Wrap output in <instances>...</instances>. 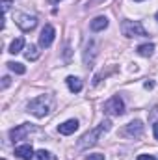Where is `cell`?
<instances>
[{"label":"cell","instance_id":"cell-20","mask_svg":"<svg viewBox=\"0 0 158 160\" xmlns=\"http://www.w3.org/2000/svg\"><path fill=\"white\" fill-rule=\"evenodd\" d=\"M9 8H11V0H2V11L6 13Z\"/></svg>","mask_w":158,"mask_h":160},{"label":"cell","instance_id":"cell-26","mask_svg":"<svg viewBox=\"0 0 158 160\" xmlns=\"http://www.w3.org/2000/svg\"><path fill=\"white\" fill-rule=\"evenodd\" d=\"M156 21H158V13H156Z\"/></svg>","mask_w":158,"mask_h":160},{"label":"cell","instance_id":"cell-13","mask_svg":"<svg viewBox=\"0 0 158 160\" xmlns=\"http://www.w3.org/2000/svg\"><path fill=\"white\" fill-rule=\"evenodd\" d=\"M67 86H69V89L73 91V93H80L82 91V88H84V84H82V80L78 77H67Z\"/></svg>","mask_w":158,"mask_h":160},{"label":"cell","instance_id":"cell-24","mask_svg":"<svg viewBox=\"0 0 158 160\" xmlns=\"http://www.w3.org/2000/svg\"><path fill=\"white\" fill-rule=\"evenodd\" d=\"M153 86H155V84H153V82H151V80H149V82H145V88H147V89H151V88H153Z\"/></svg>","mask_w":158,"mask_h":160},{"label":"cell","instance_id":"cell-15","mask_svg":"<svg viewBox=\"0 0 158 160\" xmlns=\"http://www.w3.org/2000/svg\"><path fill=\"white\" fill-rule=\"evenodd\" d=\"M24 56H26V60H30V62H36V60L39 58V50H37V47H36V45H30V47L26 48Z\"/></svg>","mask_w":158,"mask_h":160},{"label":"cell","instance_id":"cell-14","mask_svg":"<svg viewBox=\"0 0 158 160\" xmlns=\"http://www.w3.org/2000/svg\"><path fill=\"white\" fill-rule=\"evenodd\" d=\"M153 52H155V45H153V43H145V45H140V47H138V54L143 56V58L153 56Z\"/></svg>","mask_w":158,"mask_h":160},{"label":"cell","instance_id":"cell-16","mask_svg":"<svg viewBox=\"0 0 158 160\" xmlns=\"http://www.w3.org/2000/svg\"><path fill=\"white\" fill-rule=\"evenodd\" d=\"M22 47H24V39H22V38H17V39L9 45V52H11V54H19V52L22 50Z\"/></svg>","mask_w":158,"mask_h":160},{"label":"cell","instance_id":"cell-7","mask_svg":"<svg viewBox=\"0 0 158 160\" xmlns=\"http://www.w3.org/2000/svg\"><path fill=\"white\" fill-rule=\"evenodd\" d=\"M54 38H56L54 26H52V24H45L43 30H41V34H39V45L43 48H48V47L54 43Z\"/></svg>","mask_w":158,"mask_h":160},{"label":"cell","instance_id":"cell-25","mask_svg":"<svg viewBox=\"0 0 158 160\" xmlns=\"http://www.w3.org/2000/svg\"><path fill=\"white\" fill-rule=\"evenodd\" d=\"M134 2H143V0H134Z\"/></svg>","mask_w":158,"mask_h":160},{"label":"cell","instance_id":"cell-8","mask_svg":"<svg viewBox=\"0 0 158 160\" xmlns=\"http://www.w3.org/2000/svg\"><path fill=\"white\" fill-rule=\"evenodd\" d=\"M143 134V123L141 121H130L128 125H125V128H123V136H126V138H140Z\"/></svg>","mask_w":158,"mask_h":160},{"label":"cell","instance_id":"cell-5","mask_svg":"<svg viewBox=\"0 0 158 160\" xmlns=\"http://www.w3.org/2000/svg\"><path fill=\"white\" fill-rule=\"evenodd\" d=\"M15 22H17V26H19L22 32H32V30L37 26V17L26 15V13H19V15L15 17Z\"/></svg>","mask_w":158,"mask_h":160},{"label":"cell","instance_id":"cell-2","mask_svg":"<svg viewBox=\"0 0 158 160\" xmlns=\"http://www.w3.org/2000/svg\"><path fill=\"white\" fill-rule=\"evenodd\" d=\"M52 106H54V97L45 93V95H39L28 102V112L34 114L36 118H45V116H48Z\"/></svg>","mask_w":158,"mask_h":160},{"label":"cell","instance_id":"cell-17","mask_svg":"<svg viewBox=\"0 0 158 160\" xmlns=\"http://www.w3.org/2000/svg\"><path fill=\"white\" fill-rule=\"evenodd\" d=\"M6 65L9 67V71H13V73H17V75H24V73H26V67H24L22 63H17V62H7Z\"/></svg>","mask_w":158,"mask_h":160},{"label":"cell","instance_id":"cell-28","mask_svg":"<svg viewBox=\"0 0 158 160\" xmlns=\"http://www.w3.org/2000/svg\"><path fill=\"white\" fill-rule=\"evenodd\" d=\"M2 160H6V158H2Z\"/></svg>","mask_w":158,"mask_h":160},{"label":"cell","instance_id":"cell-3","mask_svg":"<svg viewBox=\"0 0 158 160\" xmlns=\"http://www.w3.org/2000/svg\"><path fill=\"white\" fill-rule=\"evenodd\" d=\"M121 30H123L125 38H147L149 36L140 21H123L121 22Z\"/></svg>","mask_w":158,"mask_h":160},{"label":"cell","instance_id":"cell-9","mask_svg":"<svg viewBox=\"0 0 158 160\" xmlns=\"http://www.w3.org/2000/svg\"><path fill=\"white\" fill-rule=\"evenodd\" d=\"M95 56H97V43L93 39H89L86 43V48H84V65L91 67L93 62H95Z\"/></svg>","mask_w":158,"mask_h":160},{"label":"cell","instance_id":"cell-1","mask_svg":"<svg viewBox=\"0 0 158 160\" xmlns=\"http://www.w3.org/2000/svg\"><path fill=\"white\" fill-rule=\"evenodd\" d=\"M112 128V121L110 119H104L101 125H97L95 128H91V130H87L82 138L78 140V147L80 151H86V149H89V147H93L97 142H99V138L102 136V134H106L108 130Z\"/></svg>","mask_w":158,"mask_h":160},{"label":"cell","instance_id":"cell-27","mask_svg":"<svg viewBox=\"0 0 158 160\" xmlns=\"http://www.w3.org/2000/svg\"><path fill=\"white\" fill-rule=\"evenodd\" d=\"M56 2H60V0H56Z\"/></svg>","mask_w":158,"mask_h":160},{"label":"cell","instance_id":"cell-22","mask_svg":"<svg viewBox=\"0 0 158 160\" xmlns=\"http://www.w3.org/2000/svg\"><path fill=\"white\" fill-rule=\"evenodd\" d=\"M138 160H156V158H155L153 155H140V157H138Z\"/></svg>","mask_w":158,"mask_h":160},{"label":"cell","instance_id":"cell-23","mask_svg":"<svg viewBox=\"0 0 158 160\" xmlns=\"http://www.w3.org/2000/svg\"><path fill=\"white\" fill-rule=\"evenodd\" d=\"M153 132H155V138L158 140V123H155V125H153Z\"/></svg>","mask_w":158,"mask_h":160},{"label":"cell","instance_id":"cell-18","mask_svg":"<svg viewBox=\"0 0 158 160\" xmlns=\"http://www.w3.org/2000/svg\"><path fill=\"white\" fill-rule=\"evenodd\" d=\"M34 160H56V158H54V155H52V153H48V151L41 149V151H37V153H36Z\"/></svg>","mask_w":158,"mask_h":160},{"label":"cell","instance_id":"cell-10","mask_svg":"<svg viewBox=\"0 0 158 160\" xmlns=\"http://www.w3.org/2000/svg\"><path fill=\"white\" fill-rule=\"evenodd\" d=\"M15 157H19L21 160H32L36 157V153H34V149H32V145H19V147H15Z\"/></svg>","mask_w":158,"mask_h":160},{"label":"cell","instance_id":"cell-4","mask_svg":"<svg viewBox=\"0 0 158 160\" xmlns=\"http://www.w3.org/2000/svg\"><path fill=\"white\" fill-rule=\"evenodd\" d=\"M102 112L108 114V116H123V114H125V102H123V99H121L119 95L112 97L110 101L104 102Z\"/></svg>","mask_w":158,"mask_h":160},{"label":"cell","instance_id":"cell-6","mask_svg":"<svg viewBox=\"0 0 158 160\" xmlns=\"http://www.w3.org/2000/svg\"><path fill=\"white\" fill-rule=\"evenodd\" d=\"M34 130H36V127L32 123H22V125H19V127L9 130V138L13 142H21V140H26V136L30 132H34Z\"/></svg>","mask_w":158,"mask_h":160},{"label":"cell","instance_id":"cell-21","mask_svg":"<svg viewBox=\"0 0 158 160\" xmlns=\"http://www.w3.org/2000/svg\"><path fill=\"white\" fill-rule=\"evenodd\" d=\"M9 82H11V80H9V77H4V78H2V89H6V88L9 86Z\"/></svg>","mask_w":158,"mask_h":160},{"label":"cell","instance_id":"cell-11","mask_svg":"<svg viewBox=\"0 0 158 160\" xmlns=\"http://www.w3.org/2000/svg\"><path fill=\"white\" fill-rule=\"evenodd\" d=\"M77 128H78V121L77 119H67L65 123H62V125L58 127L60 134H63V136H69V134L77 132Z\"/></svg>","mask_w":158,"mask_h":160},{"label":"cell","instance_id":"cell-19","mask_svg":"<svg viewBox=\"0 0 158 160\" xmlns=\"http://www.w3.org/2000/svg\"><path fill=\"white\" fill-rule=\"evenodd\" d=\"M86 160H104V155H99V153H95V155H87Z\"/></svg>","mask_w":158,"mask_h":160},{"label":"cell","instance_id":"cell-12","mask_svg":"<svg viewBox=\"0 0 158 160\" xmlns=\"http://www.w3.org/2000/svg\"><path fill=\"white\" fill-rule=\"evenodd\" d=\"M89 28H91V32H102V30H106V28H108V17H104V15L95 17V19L91 21Z\"/></svg>","mask_w":158,"mask_h":160}]
</instances>
